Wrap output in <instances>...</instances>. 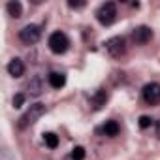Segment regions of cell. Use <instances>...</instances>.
<instances>
[{"instance_id":"9","label":"cell","mask_w":160,"mask_h":160,"mask_svg":"<svg viewBox=\"0 0 160 160\" xmlns=\"http://www.w3.org/2000/svg\"><path fill=\"white\" fill-rule=\"evenodd\" d=\"M47 81H49V85H51L53 89H62V87L66 85V75L60 73V72H51V73L47 75Z\"/></svg>"},{"instance_id":"2","label":"cell","mask_w":160,"mask_h":160,"mask_svg":"<svg viewBox=\"0 0 160 160\" xmlns=\"http://www.w3.org/2000/svg\"><path fill=\"white\" fill-rule=\"evenodd\" d=\"M47 45H49V49H51L55 55H62V53L68 51V47H70V40H68V36H66L64 32L58 30V32H53V34L49 36Z\"/></svg>"},{"instance_id":"16","label":"cell","mask_w":160,"mask_h":160,"mask_svg":"<svg viewBox=\"0 0 160 160\" xmlns=\"http://www.w3.org/2000/svg\"><path fill=\"white\" fill-rule=\"evenodd\" d=\"M138 122H139V128H143V130H145V128H149V126L152 124V119H151V117H147V115H141Z\"/></svg>"},{"instance_id":"18","label":"cell","mask_w":160,"mask_h":160,"mask_svg":"<svg viewBox=\"0 0 160 160\" xmlns=\"http://www.w3.org/2000/svg\"><path fill=\"white\" fill-rule=\"evenodd\" d=\"M68 6L75 10V8H83V6H85V2H83V0H81V2H73V0H70V2H68Z\"/></svg>"},{"instance_id":"6","label":"cell","mask_w":160,"mask_h":160,"mask_svg":"<svg viewBox=\"0 0 160 160\" xmlns=\"http://www.w3.org/2000/svg\"><path fill=\"white\" fill-rule=\"evenodd\" d=\"M145 104L149 106H158L160 104V83H147L141 91Z\"/></svg>"},{"instance_id":"17","label":"cell","mask_w":160,"mask_h":160,"mask_svg":"<svg viewBox=\"0 0 160 160\" xmlns=\"http://www.w3.org/2000/svg\"><path fill=\"white\" fill-rule=\"evenodd\" d=\"M23 102H25V94H21V92H19V94H15V96H13V108H21V106H23Z\"/></svg>"},{"instance_id":"4","label":"cell","mask_w":160,"mask_h":160,"mask_svg":"<svg viewBox=\"0 0 160 160\" xmlns=\"http://www.w3.org/2000/svg\"><path fill=\"white\" fill-rule=\"evenodd\" d=\"M104 45H106V51H108L113 58H119V57H122V55L126 53V40H124L122 36H113V38H109Z\"/></svg>"},{"instance_id":"13","label":"cell","mask_w":160,"mask_h":160,"mask_svg":"<svg viewBox=\"0 0 160 160\" xmlns=\"http://www.w3.org/2000/svg\"><path fill=\"white\" fill-rule=\"evenodd\" d=\"M43 141H45V145L49 149H57L58 147V136L53 134V132H45L43 134Z\"/></svg>"},{"instance_id":"15","label":"cell","mask_w":160,"mask_h":160,"mask_svg":"<svg viewBox=\"0 0 160 160\" xmlns=\"http://www.w3.org/2000/svg\"><path fill=\"white\" fill-rule=\"evenodd\" d=\"M85 158V149L83 147H75L72 151V160H83Z\"/></svg>"},{"instance_id":"8","label":"cell","mask_w":160,"mask_h":160,"mask_svg":"<svg viewBox=\"0 0 160 160\" xmlns=\"http://www.w3.org/2000/svg\"><path fill=\"white\" fill-rule=\"evenodd\" d=\"M6 68H8V73H10L12 77H21V75L25 73V62H23L21 58H12Z\"/></svg>"},{"instance_id":"5","label":"cell","mask_w":160,"mask_h":160,"mask_svg":"<svg viewBox=\"0 0 160 160\" xmlns=\"http://www.w3.org/2000/svg\"><path fill=\"white\" fill-rule=\"evenodd\" d=\"M40 36H42V28L38 25H27V27H23L19 30V40L23 43H27V45L36 43L40 40Z\"/></svg>"},{"instance_id":"3","label":"cell","mask_w":160,"mask_h":160,"mask_svg":"<svg viewBox=\"0 0 160 160\" xmlns=\"http://www.w3.org/2000/svg\"><path fill=\"white\" fill-rule=\"evenodd\" d=\"M115 17H117V6H115L113 2L102 4V6L98 8V12H96V19H98L104 27L111 25V23L115 21Z\"/></svg>"},{"instance_id":"14","label":"cell","mask_w":160,"mask_h":160,"mask_svg":"<svg viewBox=\"0 0 160 160\" xmlns=\"http://www.w3.org/2000/svg\"><path fill=\"white\" fill-rule=\"evenodd\" d=\"M28 89H30V92H32L34 96H40V94H42V85H40V77H36L34 81H30V83H28Z\"/></svg>"},{"instance_id":"7","label":"cell","mask_w":160,"mask_h":160,"mask_svg":"<svg viewBox=\"0 0 160 160\" xmlns=\"http://www.w3.org/2000/svg\"><path fill=\"white\" fill-rule=\"evenodd\" d=\"M151 38H152V30L149 27H145V25L136 27L132 30V40H134L136 45H145L147 42H151Z\"/></svg>"},{"instance_id":"19","label":"cell","mask_w":160,"mask_h":160,"mask_svg":"<svg viewBox=\"0 0 160 160\" xmlns=\"http://www.w3.org/2000/svg\"><path fill=\"white\" fill-rule=\"evenodd\" d=\"M156 138H160V121H156Z\"/></svg>"},{"instance_id":"1","label":"cell","mask_w":160,"mask_h":160,"mask_svg":"<svg viewBox=\"0 0 160 160\" xmlns=\"http://www.w3.org/2000/svg\"><path fill=\"white\" fill-rule=\"evenodd\" d=\"M43 113H45V106H43V104H40V102H38V104H32V106H30L21 117H19V121H17V128H19V130L28 128V126L34 124Z\"/></svg>"},{"instance_id":"10","label":"cell","mask_w":160,"mask_h":160,"mask_svg":"<svg viewBox=\"0 0 160 160\" xmlns=\"http://www.w3.org/2000/svg\"><path fill=\"white\" fill-rule=\"evenodd\" d=\"M106 102H108V92H106L104 89H98V91L94 92V96L91 98L92 109H100L102 106H106Z\"/></svg>"},{"instance_id":"11","label":"cell","mask_w":160,"mask_h":160,"mask_svg":"<svg viewBox=\"0 0 160 160\" xmlns=\"http://www.w3.org/2000/svg\"><path fill=\"white\" fill-rule=\"evenodd\" d=\"M6 10H8V13L12 17H21L23 15V6H21L19 0H10V2L6 4Z\"/></svg>"},{"instance_id":"12","label":"cell","mask_w":160,"mask_h":160,"mask_svg":"<svg viewBox=\"0 0 160 160\" xmlns=\"http://www.w3.org/2000/svg\"><path fill=\"white\" fill-rule=\"evenodd\" d=\"M119 124H117V121H106V124L102 126V132L108 136V138H115L117 134H119Z\"/></svg>"}]
</instances>
